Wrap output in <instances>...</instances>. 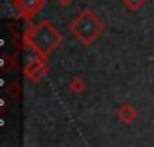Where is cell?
Here are the masks:
<instances>
[{
	"instance_id": "6da1fadb",
	"label": "cell",
	"mask_w": 154,
	"mask_h": 147,
	"mask_svg": "<svg viewBox=\"0 0 154 147\" xmlns=\"http://www.w3.org/2000/svg\"><path fill=\"white\" fill-rule=\"evenodd\" d=\"M25 45L43 58H48L63 41V36L56 31V27L48 22H39V23H29V27L23 33Z\"/></svg>"
},
{
	"instance_id": "5b68a950",
	"label": "cell",
	"mask_w": 154,
	"mask_h": 147,
	"mask_svg": "<svg viewBox=\"0 0 154 147\" xmlns=\"http://www.w3.org/2000/svg\"><path fill=\"white\" fill-rule=\"evenodd\" d=\"M116 117H118V120H122L124 124H131L133 120H136L138 113H136V110H134L131 104H124V106H120V110L116 111Z\"/></svg>"
},
{
	"instance_id": "ba28073f",
	"label": "cell",
	"mask_w": 154,
	"mask_h": 147,
	"mask_svg": "<svg viewBox=\"0 0 154 147\" xmlns=\"http://www.w3.org/2000/svg\"><path fill=\"white\" fill-rule=\"evenodd\" d=\"M57 2H59L61 5H68V4H72L74 0H57Z\"/></svg>"
},
{
	"instance_id": "52a82bcc",
	"label": "cell",
	"mask_w": 154,
	"mask_h": 147,
	"mask_svg": "<svg viewBox=\"0 0 154 147\" xmlns=\"http://www.w3.org/2000/svg\"><path fill=\"white\" fill-rule=\"evenodd\" d=\"M124 4L127 5L129 11H140L145 4V0H124Z\"/></svg>"
},
{
	"instance_id": "8992f818",
	"label": "cell",
	"mask_w": 154,
	"mask_h": 147,
	"mask_svg": "<svg viewBox=\"0 0 154 147\" xmlns=\"http://www.w3.org/2000/svg\"><path fill=\"white\" fill-rule=\"evenodd\" d=\"M70 90H72L74 93H82V92L86 90V83H84L81 77H77V79H74V81L70 83Z\"/></svg>"
},
{
	"instance_id": "7a4b0ae2",
	"label": "cell",
	"mask_w": 154,
	"mask_h": 147,
	"mask_svg": "<svg viewBox=\"0 0 154 147\" xmlns=\"http://www.w3.org/2000/svg\"><path fill=\"white\" fill-rule=\"evenodd\" d=\"M104 29H106L104 22H102L93 11H90V9H84L75 20L70 23L72 34H74L84 47L93 45V43L99 39V36L104 33Z\"/></svg>"
},
{
	"instance_id": "277c9868",
	"label": "cell",
	"mask_w": 154,
	"mask_h": 147,
	"mask_svg": "<svg viewBox=\"0 0 154 147\" xmlns=\"http://www.w3.org/2000/svg\"><path fill=\"white\" fill-rule=\"evenodd\" d=\"M45 5V0H14V9L20 18L31 22L36 14L41 13Z\"/></svg>"
},
{
	"instance_id": "3957f363",
	"label": "cell",
	"mask_w": 154,
	"mask_h": 147,
	"mask_svg": "<svg viewBox=\"0 0 154 147\" xmlns=\"http://www.w3.org/2000/svg\"><path fill=\"white\" fill-rule=\"evenodd\" d=\"M48 74V63L47 58L39 56L36 52H32V56L27 59L25 67H23V75L31 81H41L45 75Z\"/></svg>"
}]
</instances>
